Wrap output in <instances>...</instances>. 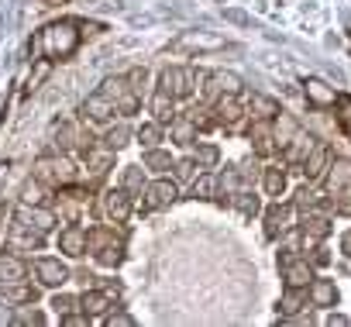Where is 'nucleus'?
<instances>
[{
  "label": "nucleus",
  "mask_w": 351,
  "mask_h": 327,
  "mask_svg": "<svg viewBox=\"0 0 351 327\" xmlns=\"http://www.w3.org/2000/svg\"><path fill=\"white\" fill-rule=\"evenodd\" d=\"M93 258H97V265H104V269H117L121 258H124V238L117 234L110 245H104L100 252H93Z\"/></svg>",
  "instance_id": "obj_33"
},
{
  "label": "nucleus",
  "mask_w": 351,
  "mask_h": 327,
  "mask_svg": "<svg viewBox=\"0 0 351 327\" xmlns=\"http://www.w3.org/2000/svg\"><path fill=\"white\" fill-rule=\"evenodd\" d=\"M4 289V300L8 303H14V306H25V303H35L38 300V282H32V279H21V282H11V286H0Z\"/></svg>",
  "instance_id": "obj_26"
},
{
  "label": "nucleus",
  "mask_w": 351,
  "mask_h": 327,
  "mask_svg": "<svg viewBox=\"0 0 351 327\" xmlns=\"http://www.w3.org/2000/svg\"><path fill=\"white\" fill-rule=\"evenodd\" d=\"M83 200H86V193L83 190H76V183L73 186H62L59 190V197H56V214H59V221H66V224H73V221H80V207H83Z\"/></svg>",
  "instance_id": "obj_16"
},
{
  "label": "nucleus",
  "mask_w": 351,
  "mask_h": 327,
  "mask_svg": "<svg viewBox=\"0 0 351 327\" xmlns=\"http://www.w3.org/2000/svg\"><path fill=\"white\" fill-rule=\"evenodd\" d=\"M45 190H49V186L38 183V180L32 176V180L21 186V204H28V207H42V204H45Z\"/></svg>",
  "instance_id": "obj_38"
},
{
  "label": "nucleus",
  "mask_w": 351,
  "mask_h": 327,
  "mask_svg": "<svg viewBox=\"0 0 351 327\" xmlns=\"http://www.w3.org/2000/svg\"><path fill=\"white\" fill-rule=\"evenodd\" d=\"M83 162H86V169H90V180L97 183V180H104L107 176V169L114 166V148H107V145H93V148H86L83 155H80Z\"/></svg>",
  "instance_id": "obj_17"
},
{
  "label": "nucleus",
  "mask_w": 351,
  "mask_h": 327,
  "mask_svg": "<svg viewBox=\"0 0 351 327\" xmlns=\"http://www.w3.org/2000/svg\"><path fill=\"white\" fill-rule=\"evenodd\" d=\"M300 231H303V245H306V248H310L313 241H324L327 231H330V214H324V210H310V214H303Z\"/></svg>",
  "instance_id": "obj_18"
},
{
  "label": "nucleus",
  "mask_w": 351,
  "mask_h": 327,
  "mask_svg": "<svg viewBox=\"0 0 351 327\" xmlns=\"http://www.w3.org/2000/svg\"><path fill=\"white\" fill-rule=\"evenodd\" d=\"M32 276V265L25 262V255H4L0 258V286H11V282H21Z\"/></svg>",
  "instance_id": "obj_22"
},
{
  "label": "nucleus",
  "mask_w": 351,
  "mask_h": 327,
  "mask_svg": "<svg viewBox=\"0 0 351 327\" xmlns=\"http://www.w3.org/2000/svg\"><path fill=\"white\" fill-rule=\"evenodd\" d=\"M172 166H176V162H172L169 152H162V148H148V152H145V169L165 173V169H172Z\"/></svg>",
  "instance_id": "obj_42"
},
{
  "label": "nucleus",
  "mask_w": 351,
  "mask_h": 327,
  "mask_svg": "<svg viewBox=\"0 0 351 327\" xmlns=\"http://www.w3.org/2000/svg\"><path fill=\"white\" fill-rule=\"evenodd\" d=\"M172 169H176V180H197L204 166H200L197 158H180V162H176Z\"/></svg>",
  "instance_id": "obj_45"
},
{
  "label": "nucleus",
  "mask_w": 351,
  "mask_h": 327,
  "mask_svg": "<svg viewBox=\"0 0 351 327\" xmlns=\"http://www.w3.org/2000/svg\"><path fill=\"white\" fill-rule=\"evenodd\" d=\"M76 279H80L83 286H93V282H97V276H93V272H86V269H80V272H76Z\"/></svg>",
  "instance_id": "obj_51"
},
{
  "label": "nucleus",
  "mask_w": 351,
  "mask_h": 327,
  "mask_svg": "<svg viewBox=\"0 0 351 327\" xmlns=\"http://www.w3.org/2000/svg\"><path fill=\"white\" fill-rule=\"evenodd\" d=\"M32 176L38 183H45L49 190H62V186H73L80 180V169H76V162L66 155V152H49L35 162V169Z\"/></svg>",
  "instance_id": "obj_1"
},
{
  "label": "nucleus",
  "mask_w": 351,
  "mask_h": 327,
  "mask_svg": "<svg viewBox=\"0 0 351 327\" xmlns=\"http://www.w3.org/2000/svg\"><path fill=\"white\" fill-rule=\"evenodd\" d=\"M197 155H200L197 162H204V166H214V162H217V148H214V145H204Z\"/></svg>",
  "instance_id": "obj_50"
},
{
  "label": "nucleus",
  "mask_w": 351,
  "mask_h": 327,
  "mask_svg": "<svg viewBox=\"0 0 351 327\" xmlns=\"http://www.w3.org/2000/svg\"><path fill=\"white\" fill-rule=\"evenodd\" d=\"M59 252L69 255V258H83V255L90 252V228H83L80 221L66 224V228L59 231Z\"/></svg>",
  "instance_id": "obj_9"
},
{
  "label": "nucleus",
  "mask_w": 351,
  "mask_h": 327,
  "mask_svg": "<svg viewBox=\"0 0 351 327\" xmlns=\"http://www.w3.org/2000/svg\"><path fill=\"white\" fill-rule=\"evenodd\" d=\"M80 306H83V313H86L90 320H100V317H107V313L114 310V296L97 286V289H86V293L80 296Z\"/></svg>",
  "instance_id": "obj_19"
},
{
  "label": "nucleus",
  "mask_w": 351,
  "mask_h": 327,
  "mask_svg": "<svg viewBox=\"0 0 351 327\" xmlns=\"http://www.w3.org/2000/svg\"><path fill=\"white\" fill-rule=\"evenodd\" d=\"M327 166H330V152H327V145H313V152L306 155V162L300 166V173L313 183V180H324V173H327Z\"/></svg>",
  "instance_id": "obj_23"
},
{
  "label": "nucleus",
  "mask_w": 351,
  "mask_h": 327,
  "mask_svg": "<svg viewBox=\"0 0 351 327\" xmlns=\"http://www.w3.org/2000/svg\"><path fill=\"white\" fill-rule=\"evenodd\" d=\"M141 197H145V200H141L145 210H165L176 197H180V186H176V180H155V183L145 186Z\"/></svg>",
  "instance_id": "obj_12"
},
{
  "label": "nucleus",
  "mask_w": 351,
  "mask_h": 327,
  "mask_svg": "<svg viewBox=\"0 0 351 327\" xmlns=\"http://www.w3.org/2000/svg\"><path fill=\"white\" fill-rule=\"evenodd\" d=\"M114 104H117V114H124V117H131L138 107H141V97L134 93V86L128 83V76H110V80H104V86H100Z\"/></svg>",
  "instance_id": "obj_7"
},
{
  "label": "nucleus",
  "mask_w": 351,
  "mask_h": 327,
  "mask_svg": "<svg viewBox=\"0 0 351 327\" xmlns=\"http://www.w3.org/2000/svg\"><path fill=\"white\" fill-rule=\"evenodd\" d=\"M4 303H8V300H4ZM4 303H0V324H11V320H14V317H11V310H8V306H4Z\"/></svg>",
  "instance_id": "obj_52"
},
{
  "label": "nucleus",
  "mask_w": 351,
  "mask_h": 327,
  "mask_svg": "<svg viewBox=\"0 0 351 327\" xmlns=\"http://www.w3.org/2000/svg\"><path fill=\"white\" fill-rule=\"evenodd\" d=\"M45 320H49V317H45L42 310H35V303H25V306L14 313V324H25V327H32V324H35V327H42Z\"/></svg>",
  "instance_id": "obj_43"
},
{
  "label": "nucleus",
  "mask_w": 351,
  "mask_h": 327,
  "mask_svg": "<svg viewBox=\"0 0 351 327\" xmlns=\"http://www.w3.org/2000/svg\"><path fill=\"white\" fill-rule=\"evenodd\" d=\"M303 97H306V104H313V107H334V104L341 100L337 90L327 86V83L317 80V76H310V80L303 83Z\"/></svg>",
  "instance_id": "obj_21"
},
{
  "label": "nucleus",
  "mask_w": 351,
  "mask_h": 327,
  "mask_svg": "<svg viewBox=\"0 0 351 327\" xmlns=\"http://www.w3.org/2000/svg\"><path fill=\"white\" fill-rule=\"evenodd\" d=\"M306 258H310V265H313V269H324V265H330V252H327L320 241H313V245H310Z\"/></svg>",
  "instance_id": "obj_47"
},
{
  "label": "nucleus",
  "mask_w": 351,
  "mask_h": 327,
  "mask_svg": "<svg viewBox=\"0 0 351 327\" xmlns=\"http://www.w3.org/2000/svg\"><path fill=\"white\" fill-rule=\"evenodd\" d=\"M42 245H45V231L21 224V221H11V231L4 238V248L11 255H32V252H42Z\"/></svg>",
  "instance_id": "obj_4"
},
{
  "label": "nucleus",
  "mask_w": 351,
  "mask_h": 327,
  "mask_svg": "<svg viewBox=\"0 0 351 327\" xmlns=\"http://www.w3.org/2000/svg\"><path fill=\"white\" fill-rule=\"evenodd\" d=\"M248 138L255 141V155H272L276 152V138H272V121L255 117L248 128Z\"/></svg>",
  "instance_id": "obj_25"
},
{
  "label": "nucleus",
  "mask_w": 351,
  "mask_h": 327,
  "mask_svg": "<svg viewBox=\"0 0 351 327\" xmlns=\"http://www.w3.org/2000/svg\"><path fill=\"white\" fill-rule=\"evenodd\" d=\"M121 186H124L131 197H141L145 186H148V183H145V169H141V166H128L124 176H121Z\"/></svg>",
  "instance_id": "obj_35"
},
{
  "label": "nucleus",
  "mask_w": 351,
  "mask_h": 327,
  "mask_svg": "<svg viewBox=\"0 0 351 327\" xmlns=\"http://www.w3.org/2000/svg\"><path fill=\"white\" fill-rule=\"evenodd\" d=\"M228 45V38H221V35H207V32H183L180 38H176L169 49L172 52H217V49H224Z\"/></svg>",
  "instance_id": "obj_10"
},
{
  "label": "nucleus",
  "mask_w": 351,
  "mask_h": 327,
  "mask_svg": "<svg viewBox=\"0 0 351 327\" xmlns=\"http://www.w3.org/2000/svg\"><path fill=\"white\" fill-rule=\"evenodd\" d=\"M252 114L262 117V121H272L279 114V104L272 97H262V93H252Z\"/></svg>",
  "instance_id": "obj_39"
},
{
  "label": "nucleus",
  "mask_w": 351,
  "mask_h": 327,
  "mask_svg": "<svg viewBox=\"0 0 351 327\" xmlns=\"http://www.w3.org/2000/svg\"><path fill=\"white\" fill-rule=\"evenodd\" d=\"M262 186H265V197H282L286 193V169L282 166H269L262 173Z\"/></svg>",
  "instance_id": "obj_34"
},
{
  "label": "nucleus",
  "mask_w": 351,
  "mask_h": 327,
  "mask_svg": "<svg viewBox=\"0 0 351 327\" xmlns=\"http://www.w3.org/2000/svg\"><path fill=\"white\" fill-rule=\"evenodd\" d=\"M224 93H241V76L238 73H210L207 76V86H204V97L207 100H217Z\"/></svg>",
  "instance_id": "obj_20"
},
{
  "label": "nucleus",
  "mask_w": 351,
  "mask_h": 327,
  "mask_svg": "<svg viewBox=\"0 0 351 327\" xmlns=\"http://www.w3.org/2000/svg\"><path fill=\"white\" fill-rule=\"evenodd\" d=\"M52 310H56L59 320H66V317L80 313L83 306H80V296H73V293H56V296H52Z\"/></svg>",
  "instance_id": "obj_36"
},
{
  "label": "nucleus",
  "mask_w": 351,
  "mask_h": 327,
  "mask_svg": "<svg viewBox=\"0 0 351 327\" xmlns=\"http://www.w3.org/2000/svg\"><path fill=\"white\" fill-rule=\"evenodd\" d=\"M341 252H344V255H348V258H351V231H348V234H344V238H341Z\"/></svg>",
  "instance_id": "obj_53"
},
{
  "label": "nucleus",
  "mask_w": 351,
  "mask_h": 327,
  "mask_svg": "<svg viewBox=\"0 0 351 327\" xmlns=\"http://www.w3.org/2000/svg\"><path fill=\"white\" fill-rule=\"evenodd\" d=\"M341 107H344V121L351 124V97H344V100H341Z\"/></svg>",
  "instance_id": "obj_55"
},
{
  "label": "nucleus",
  "mask_w": 351,
  "mask_h": 327,
  "mask_svg": "<svg viewBox=\"0 0 351 327\" xmlns=\"http://www.w3.org/2000/svg\"><path fill=\"white\" fill-rule=\"evenodd\" d=\"M313 145H317V138H310V134H303V131H296V138L282 148V155H286V166H293V169H300L303 162H306V155L313 152Z\"/></svg>",
  "instance_id": "obj_24"
},
{
  "label": "nucleus",
  "mask_w": 351,
  "mask_h": 327,
  "mask_svg": "<svg viewBox=\"0 0 351 327\" xmlns=\"http://www.w3.org/2000/svg\"><path fill=\"white\" fill-rule=\"evenodd\" d=\"M344 190H351V162L348 158H330V166L324 173V193L337 197Z\"/></svg>",
  "instance_id": "obj_14"
},
{
  "label": "nucleus",
  "mask_w": 351,
  "mask_h": 327,
  "mask_svg": "<svg viewBox=\"0 0 351 327\" xmlns=\"http://www.w3.org/2000/svg\"><path fill=\"white\" fill-rule=\"evenodd\" d=\"M327 324H330V327H334V324L341 327V324H348V317H341V313H330V317H327Z\"/></svg>",
  "instance_id": "obj_54"
},
{
  "label": "nucleus",
  "mask_w": 351,
  "mask_h": 327,
  "mask_svg": "<svg viewBox=\"0 0 351 327\" xmlns=\"http://www.w3.org/2000/svg\"><path fill=\"white\" fill-rule=\"evenodd\" d=\"M152 114H155L158 124H169V121L176 117V97H172L169 90L158 86V90L152 93Z\"/></svg>",
  "instance_id": "obj_29"
},
{
  "label": "nucleus",
  "mask_w": 351,
  "mask_h": 327,
  "mask_svg": "<svg viewBox=\"0 0 351 327\" xmlns=\"http://www.w3.org/2000/svg\"><path fill=\"white\" fill-rule=\"evenodd\" d=\"M306 296H310L313 306H324V310L337 303V289H334V282H330V279H317V276H313V282L306 286Z\"/></svg>",
  "instance_id": "obj_28"
},
{
  "label": "nucleus",
  "mask_w": 351,
  "mask_h": 327,
  "mask_svg": "<svg viewBox=\"0 0 351 327\" xmlns=\"http://www.w3.org/2000/svg\"><path fill=\"white\" fill-rule=\"evenodd\" d=\"M197 131H200V128L190 121V114H186V117H172V121H169V134H172V141H176V145H193V141H197Z\"/></svg>",
  "instance_id": "obj_32"
},
{
  "label": "nucleus",
  "mask_w": 351,
  "mask_h": 327,
  "mask_svg": "<svg viewBox=\"0 0 351 327\" xmlns=\"http://www.w3.org/2000/svg\"><path fill=\"white\" fill-rule=\"evenodd\" d=\"M114 114H117V104H114L104 90L90 93V97L80 104V121H83V124H100V128H107V124L114 121Z\"/></svg>",
  "instance_id": "obj_5"
},
{
  "label": "nucleus",
  "mask_w": 351,
  "mask_h": 327,
  "mask_svg": "<svg viewBox=\"0 0 351 327\" xmlns=\"http://www.w3.org/2000/svg\"><path fill=\"white\" fill-rule=\"evenodd\" d=\"M210 114L217 117V124H221V128L234 131V128L241 124V117H245V104H241V93H224V97H217V100H214V110H210Z\"/></svg>",
  "instance_id": "obj_11"
},
{
  "label": "nucleus",
  "mask_w": 351,
  "mask_h": 327,
  "mask_svg": "<svg viewBox=\"0 0 351 327\" xmlns=\"http://www.w3.org/2000/svg\"><path fill=\"white\" fill-rule=\"evenodd\" d=\"M49 73H52V59H49V56H45V59H35V66H32V73H28L25 90H28V93H35V90L49 80Z\"/></svg>",
  "instance_id": "obj_37"
},
{
  "label": "nucleus",
  "mask_w": 351,
  "mask_h": 327,
  "mask_svg": "<svg viewBox=\"0 0 351 327\" xmlns=\"http://www.w3.org/2000/svg\"><path fill=\"white\" fill-rule=\"evenodd\" d=\"M234 207L245 214V217H255L258 210H262V204H258V197L255 193H248V190H241L238 197H234Z\"/></svg>",
  "instance_id": "obj_44"
},
{
  "label": "nucleus",
  "mask_w": 351,
  "mask_h": 327,
  "mask_svg": "<svg viewBox=\"0 0 351 327\" xmlns=\"http://www.w3.org/2000/svg\"><path fill=\"white\" fill-rule=\"evenodd\" d=\"M200 80H207V76H204L200 69H193V66H169V69H162V76H158L162 90H169L176 100L193 97V90H197Z\"/></svg>",
  "instance_id": "obj_3"
},
{
  "label": "nucleus",
  "mask_w": 351,
  "mask_h": 327,
  "mask_svg": "<svg viewBox=\"0 0 351 327\" xmlns=\"http://www.w3.org/2000/svg\"><path fill=\"white\" fill-rule=\"evenodd\" d=\"M76 28H80L76 21H56V25H49V28L38 32V38H35L32 49L45 52L49 59H66V56H73L76 45H80V32H76Z\"/></svg>",
  "instance_id": "obj_2"
},
{
  "label": "nucleus",
  "mask_w": 351,
  "mask_h": 327,
  "mask_svg": "<svg viewBox=\"0 0 351 327\" xmlns=\"http://www.w3.org/2000/svg\"><path fill=\"white\" fill-rule=\"evenodd\" d=\"M279 269H282V279L286 286H300L306 289L313 282V265L306 255H296V252H279Z\"/></svg>",
  "instance_id": "obj_8"
},
{
  "label": "nucleus",
  "mask_w": 351,
  "mask_h": 327,
  "mask_svg": "<svg viewBox=\"0 0 351 327\" xmlns=\"http://www.w3.org/2000/svg\"><path fill=\"white\" fill-rule=\"evenodd\" d=\"M117 234H114V228H90V255L93 252H100L104 245H110Z\"/></svg>",
  "instance_id": "obj_46"
},
{
  "label": "nucleus",
  "mask_w": 351,
  "mask_h": 327,
  "mask_svg": "<svg viewBox=\"0 0 351 327\" xmlns=\"http://www.w3.org/2000/svg\"><path fill=\"white\" fill-rule=\"evenodd\" d=\"M293 217H296V207H293V204H272V207L265 210V238H269V241L282 238V234L293 228Z\"/></svg>",
  "instance_id": "obj_13"
},
{
  "label": "nucleus",
  "mask_w": 351,
  "mask_h": 327,
  "mask_svg": "<svg viewBox=\"0 0 351 327\" xmlns=\"http://www.w3.org/2000/svg\"><path fill=\"white\" fill-rule=\"evenodd\" d=\"M100 207H104V217L107 221H114V224H124L128 217H131V193L121 186V190H107L104 193V200H100Z\"/></svg>",
  "instance_id": "obj_15"
},
{
  "label": "nucleus",
  "mask_w": 351,
  "mask_h": 327,
  "mask_svg": "<svg viewBox=\"0 0 351 327\" xmlns=\"http://www.w3.org/2000/svg\"><path fill=\"white\" fill-rule=\"evenodd\" d=\"M104 324H107V327H134V317H131L128 310H117V306H114V310L104 317Z\"/></svg>",
  "instance_id": "obj_48"
},
{
  "label": "nucleus",
  "mask_w": 351,
  "mask_h": 327,
  "mask_svg": "<svg viewBox=\"0 0 351 327\" xmlns=\"http://www.w3.org/2000/svg\"><path fill=\"white\" fill-rule=\"evenodd\" d=\"M296 131H300V124L293 121V114L279 110V114L272 117V138H276V148H286V145L296 138Z\"/></svg>",
  "instance_id": "obj_27"
},
{
  "label": "nucleus",
  "mask_w": 351,
  "mask_h": 327,
  "mask_svg": "<svg viewBox=\"0 0 351 327\" xmlns=\"http://www.w3.org/2000/svg\"><path fill=\"white\" fill-rule=\"evenodd\" d=\"M190 193H193L197 200H210V197H217V180H214L210 173H200V176L193 180Z\"/></svg>",
  "instance_id": "obj_41"
},
{
  "label": "nucleus",
  "mask_w": 351,
  "mask_h": 327,
  "mask_svg": "<svg viewBox=\"0 0 351 327\" xmlns=\"http://www.w3.org/2000/svg\"><path fill=\"white\" fill-rule=\"evenodd\" d=\"M306 289H300V286H286V293H282V300H279V317H296L303 306H306Z\"/></svg>",
  "instance_id": "obj_31"
},
{
  "label": "nucleus",
  "mask_w": 351,
  "mask_h": 327,
  "mask_svg": "<svg viewBox=\"0 0 351 327\" xmlns=\"http://www.w3.org/2000/svg\"><path fill=\"white\" fill-rule=\"evenodd\" d=\"M131 138H134V128H131L128 121H117V124L110 121L107 131H104V145L114 148V152H121L124 145H131Z\"/></svg>",
  "instance_id": "obj_30"
},
{
  "label": "nucleus",
  "mask_w": 351,
  "mask_h": 327,
  "mask_svg": "<svg viewBox=\"0 0 351 327\" xmlns=\"http://www.w3.org/2000/svg\"><path fill=\"white\" fill-rule=\"evenodd\" d=\"M134 138L145 145V152H148V148H158V141H162V124H158V121H148V124H141V128L134 131Z\"/></svg>",
  "instance_id": "obj_40"
},
{
  "label": "nucleus",
  "mask_w": 351,
  "mask_h": 327,
  "mask_svg": "<svg viewBox=\"0 0 351 327\" xmlns=\"http://www.w3.org/2000/svg\"><path fill=\"white\" fill-rule=\"evenodd\" d=\"M128 83H131V86H134V93L141 97V93H145V86H148V69H145V66L131 69V73H128Z\"/></svg>",
  "instance_id": "obj_49"
},
{
  "label": "nucleus",
  "mask_w": 351,
  "mask_h": 327,
  "mask_svg": "<svg viewBox=\"0 0 351 327\" xmlns=\"http://www.w3.org/2000/svg\"><path fill=\"white\" fill-rule=\"evenodd\" d=\"M32 276H35V282L42 289H59V286H66L73 279V272H69V265L62 258H35L32 262Z\"/></svg>",
  "instance_id": "obj_6"
}]
</instances>
